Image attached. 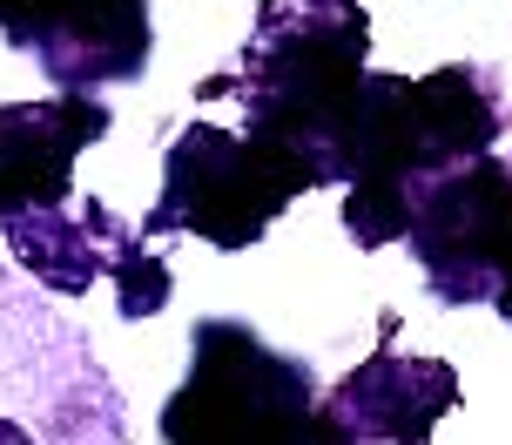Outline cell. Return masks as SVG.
I'll return each mask as SVG.
<instances>
[{
    "mask_svg": "<svg viewBox=\"0 0 512 445\" xmlns=\"http://www.w3.org/2000/svg\"><path fill=\"white\" fill-rule=\"evenodd\" d=\"M0 439H7V445H21L27 432H21V425H7V419H0Z\"/></svg>",
    "mask_w": 512,
    "mask_h": 445,
    "instance_id": "1",
    "label": "cell"
}]
</instances>
